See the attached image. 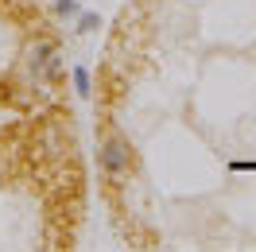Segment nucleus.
<instances>
[{"mask_svg":"<svg viewBox=\"0 0 256 252\" xmlns=\"http://www.w3.org/2000/svg\"><path fill=\"white\" fill-rule=\"evenodd\" d=\"M20 66L35 78L39 90H43V86H47V90L62 86V54H58V47H54V39H47V35H35L32 43L24 47Z\"/></svg>","mask_w":256,"mask_h":252,"instance_id":"obj_1","label":"nucleus"},{"mask_svg":"<svg viewBox=\"0 0 256 252\" xmlns=\"http://www.w3.org/2000/svg\"><path fill=\"white\" fill-rule=\"evenodd\" d=\"M97 167L109 174V178H124L136 167V156H132L124 136H105V140L97 144Z\"/></svg>","mask_w":256,"mask_h":252,"instance_id":"obj_2","label":"nucleus"},{"mask_svg":"<svg viewBox=\"0 0 256 252\" xmlns=\"http://www.w3.org/2000/svg\"><path fill=\"white\" fill-rule=\"evenodd\" d=\"M74 90H78L82 97L90 94V74H86V66H74Z\"/></svg>","mask_w":256,"mask_h":252,"instance_id":"obj_3","label":"nucleus"},{"mask_svg":"<svg viewBox=\"0 0 256 252\" xmlns=\"http://www.w3.org/2000/svg\"><path fill=\"white\" fill-rule=\"evenodd\" d=\"M94 28H101V20H97L94 12H82L78 16V32H94Z\"/></svg>","mask_w":256,"mask_h":252,"instance_id":"obj_4","label":"nucleus"},{"mask_svg":"<svg viewBox=\"0 0 256 252\" xmlns=\"http://www.w3.org/2000/svg\"><path fill=\"white\" fill-rule=\"evenodd\" d=\"M54 12L58 16H78V0H54Z\"/></svg>","mask_w":256,"mask_h":252,"instance_id":"obj_5","label":"nucleus"}]
</instances>
